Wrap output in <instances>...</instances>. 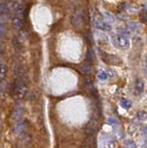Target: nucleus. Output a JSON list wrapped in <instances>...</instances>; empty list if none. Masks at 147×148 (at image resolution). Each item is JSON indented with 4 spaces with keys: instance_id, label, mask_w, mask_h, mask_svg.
I'll return each instance as SVG.
<instances>
[{
    "instance_id": "1",
    "label": "nucleus",
    "mask_w": 147,
    "mask_h": 148,
    "mask_svg": "<svg viewBox=\"0 0 147 148\" xmlns=\"http://www.w3.org/2000/svg\"><path fill=\"white\" fill-rule=\"evenodd\" d=\"M13 95L18 98H22L27 92V84L23 76H17L12 87Z\"/></svg>"
},
{
    "instance_id": "2",
    "label": "nucleus",
    "mask_w": 147,
    "mask_h": 148,
    "mask_svg": "<svg viewBox=\"0 0 147 148\" xmlns=\"http://www.w3.org/2000/svg\"><path fill=\"white\" fill-rule=\"evenodd\" d=\"M85 20H86V15H85L84 10L81 8H78L72 15L71 23L74 27L78 28L84 24Z\"/></svg>"
},
{
    "instance_id": "3",
    "label": "nucleus",
    "mask_w": 147,
    "mask_h": 148,
    "mask_svg": "<svg viewBox=\"0 0 147 148\" xmlns=\"http://www.w3.org/2000/svg\"><path fill=\"white\" fill-rule=\"evenodd\" d=\"M113 43L114 45L117 46L118 48H121V49H128L130 47L131 43H130V40L128 39V36H125L123 34H116L113 36Z\"/></svg>"
},
{
    "instance_id": "4",
    "label": "nucleus",
    "mask_w": 147,
    "mask_h": 148,
    "mask_svg": "<svg viewBox=\"0 0 147 148\" xmlns=\"http://www.w3.org/2000/svg\"><path fill=\"white\" fill-rule=\"evenodd\" d=\"M94 21L95 27L99 30H102V31H110L111 30V26H110L108 23L104 21L102 16H101L99 13L97 14V15L95 14V15L94 16Z\"/></svg>"
},
{
    "instance_id": "5",
    "label": "nucleus",
    "mask_w": 147,
    "mask_h": 148,
    "mask_svg": "<svg viewBox=\"0 0 147 148\" xmlns=\"http://www.w3.org/2000/svg\"><path fill=\"white\" fill-rule=\"evenodd\" d=\"M13 11L15 12V15L23 17V12H24V3L22 0H17L13 3Z\"/></svg>"
},
{
    "instance_id": "6",
    "label": "nucleus",
    "mask_w": 147,
    "mask_h": 148,
    "mask_svg": "<svg viewBox=\"0 0 147 148\" xmlns=\"http://www.w3.org/2000/svg\"><path fill=\"white\" fill-rule=\"evenodd\" d=\"M24 114V108L21 105L16 106V108H14V111L12 113V119L15 121H20L22 119V116Z\"/></svg>"
},
{
    "instance_id": "7",
    "label": "nucleus",
    "mask_w": 147,
    "mask_h": 148,
    "mask_svg": "<svg viewBox=\"0 0 147 148\" xmlns=\"http://www.w3.org/2000/svg\"><path fill=\"white\" fill-rule=\"evenodd\" d=\"M103 61L107 62V63H109V64H118L120 63V58L116 57V56H113V55H107L104 52V55H103Z\"/></svg>"
},
{
    "instance_id": "8",
    "label": "nucleus",
    "mask_w": 147,
    "mask_h": 148,
    "mask_svg": "<svg viewBox=\"0 0 147 148\" xmlns=\"http://www.w3.org/2000/svg\"><path fill=\"white\" fill-rule=\"evenodd\" d=\"M27 131V124L24 121H19L15 128H14V132L17 135H22L24 134Z\"/></svg>"
},
{
    "instance_id": "9",
    "label": "nucleus",
    "mask_w": 147,
    "mask_h": 148,
    "mask_svg": "<svg viewBox=\"0 0 147 148\" xmlns=\"http://www.w3.org/2000/svg\"><path fill=\"white\" fill-rule=\"evenodd\" d=\"M12 25L16 30H21L22 25H23V17H20L15 15L12 18Z\"/></svg>"
},
{
    "instance_id": "10",
    "label": "nucleus",
    "mask_w": 147,
    "mask_h": 148,
    "mask_svg": "<svg viewBox=\"0 0 147 148\" xmlns=\"http://www.w3.org/2000/svg\"><path fill=\"white\" fill-rule=\"evenodd\" d=\"M144 90V82L140 79H138L135 82V88H134V92L136 95H140L141 94H142V92Z\"/></svg>"
},
{
    "instance_id": "11",
    "label": "nucleus",
    "mask_w": 147,
    "mask_h": 148,
    "mask_svg": "<svg viewBox=\"0 0 147 148\" xmlns=\"http://www.w3.org/2000/svg\"><path fill=\"white\" fill-rule=\"evenodd\" d=\"M8 73V68L7 64L3 61L2 59H0V80H5Z\"/></svg>"
},
{
    "instance_id": "12",
    "label": "nucleus",
    "mask_w": 147,
    "mask_h": 148,
    "mask_svg": "<svg viewBox=\"0 0 147 148\" xmlns=\"http://www.w3.org/2000/svg\"><path fill=\"white\" fill-rule=\"evenodd\" d=\"M27 38H28V34L26 32L25 30H20L19 34H18L16 41H17V45L21 44L22 42H24Z\"/></svg>"
},
{
    "instance_id": "13",
    "label": "nucleus",
    "mask_w": 147,
    "mask_h": 148,
    "mask_svg": "<svg viewBox=\"0 0 147 148\" xmlns=\"http://www.w3.org/2000/svg\"><path fill=\"white\" fill-rule=\"evenodd\" d=\"M10 13V8L5 3H0V16L5 17Z\"/></svg>"
},
{
    "instance_id": "14",
    "label": "nucleus",
    "mask_w": 147,
    "mask_h": 148,
    "mask_svg": "<svg viewBox=\"0 0 147 148\" xmlns=\"http://www.w3.org/2000/svg\"><path fill=\"white\" fill-rule=\"evenodd\" d=\"M140 21L142 23H147V8L142 9L140 12Z\"/></svg>"
},
{
    "instance_id": "15",
    "label": "nucleus",
    "mask_w": 147,
    "mask_h": 148,
    "mask_svg": "<svg viewBox=\"0 0 147 148\" xmlns=\"http://www.w3.org/2000/svg\"><path fill=\"white\" fill-rule=\"evenodd\" d=\"M120 105L123 108H125V109H129V108H131V102L130 100H128V99H122L120 101Z\"/></svg>"
},
{
    "instance_id": "16",
    "label": "nucleus",
    "mask_w": 147,
    "mask_h": 148,
    "mask_svg": "<svg viewBox=\"0 0 147 148\" xmlns=\"http://www.w3.org/2000/svg\"><path fill=\"white\" fill-rule=\"evenodd\" d=\"M137 118L140 120H146L147 119V113L144 110H141L137 113Z\"/></svg>"
},
{
    "instance_id": "17",
    "label": "nucleus",
    "mask_w": 147,
    "mask_h": 148,
    "mask_svg": "<svg viewBox=\"0 0 147 148\" xmlns=\"http://www.w3.org/2000/svg\"><path fill=\"white\" fill-rule=\"evenodd\" d=\"M7 31H8V26L6 23L0 22V34L4 36L7 34Z\"/></svg>"
},
{
    "instance_id": "18",
    "label": "nucleus",
    "mask_w": 147,
    "mask_h": 148,
    "mask_svg": "<svg viewBox=\"0 0 147 148\" xmlns=\"http://www.w3.org/2000/svg\"><path fill=\"white\" fill-rule=\"evenodd\" d=\"M86 59L88 60L90 63L94 62V55L93 53V51L92 50H89L88 53H87V56H86Z\"/></svg>"
},
{
    "instance_id": "19",
    "label": "nucleus",
    "mask_w": 147,
    "mask_h": 148,
    "mask_svg": "<svg viewBox=\"0 0 147 148\" xmlns=\"http://www.w3.org/2000/svg\"><path fill=\"white\" fill-rule=\"evenodd\" d=\"M98 78L102 81H105L108 78V73L105 72V71H101L98 74Z\"/></svg>"
},
{
    "instance_id": "20",
    "label": "nucleus",
    "mask_w": 147,
    "mask_h": 148,
    "mask_svg": "<svg viewBox=\"0 0 147 148\" xmlns=\"http://www.w3.org/2000/svg\"><path fill=\"white\" fill-rule=\"evenodd\" d=\"M82 71H83V72L85 74H89L92 71V66L90 64H87V65H85V66L82 67Z\"/></svg>"
},
{
    "instance_id": "21",
    "label": "nucleus",
    "mask_w": 147,
    "mask_h": 148,
    "mask_svg": "<svg viewBox=\"0 0 147 148\" xmlns=\"http://www.w3.org/2000/svg\"><path fill=\"white\" fill-rule=\"evenodd\" d=\"M126 146L127 147H136L135 143L133 141H127L126 142Z\"/></svg>"
},
{
    "instance_id": "22",
    "label": "nucleus",
    "mask_w": 147,
    "mask_h": 148,
    "mask_svg": "<svg viewBox=\"0 0 147 148\" xmlns=\"http://www.w3.org/2000/svg\"><path fill=\"white\" fill-rule=\"evenodd\" d=\"M5 83H4V80H0V92H2L5 89Z\"/></svg>"
},
{
    "instance_id": "23",
    "label": "nucleus",
    "mask_w": 147,
    "mask_h": 148,
    "mask_svg": "<svg viewBox=\"0 0 147 148\" xmlns=\"http://www.w3.org/2000/svg\"><path fill=\"white\" fill-rule=\"evenodd\" d=\"M108 122L110 124H118V121L116 119H108Z\"/></svg>"
},
{
    "instance_id": "24",
    "label": "nucleus",
    "mask_w": 147,
    "mask_h": 148,
    "mask_svg": "<svg viewBox=\"0 0 147 148\" xmlns=\"http://www.w3.org/2000/svg\"><path fill=\"white\" fill-rule=\"evenodd\" d=\"M142 132H144V134H147V125H146V126H144V127L142 128Z\"/></svg>"
},
{
    "instance_id": "25",
    "label": "nucleus",
    "mask_w": 147,
    "mask_h": 148,
    "mask_svg": "<svg viewBox=\"0 0 147 148\" xmlns=\"http://www.w3.org/2000/svg\"><path fill=\"white\" fill-rule=\"evenodd\" d=\"M3 40H4V36H3V35H1V34H0V44L2 43V42H3Z\"/></svg>"
},
{
    "instance_id": "26",
    "label": "nucleus",
    "mask_w": 147,
    "mask_h": 148,
    "mask_svg": "<svg viewBox=\"0 0 147 148\" xmlns=\"http://www.w3.org/2000/svg\"><path fill=\"white\" fill-rule=\"evenodd\" d=\"M144 8H147V3H146V4L144 5Z\"/></svg>"
},
{
    "instance_id": "27",
    "label": "nucleus",
    "mask_w": 147,
    "mask_h": 148,
    "mask_svg": "<svg viewBox=\"0 0 147 148\" xmlns=\"http://www.w3.org/2000/svg\"><path fill=\"white\" fill-rule=\"evenodd\" d=\"M0 129H1V120H0Z\"/></svg>"
},
{
    "instance_id": "28",
    "label": "nucleus",
    "mask_w": 147,
    "mask_h": 148,
    "mask_svg": "<svg viewBox=\"0 0 147 148\" xmlns=\"http://www.w3.org/2000/svg\"><path fill=\"white\" fill-rule=\"evenodd\" d=\"M3 1H7V0H3Z\"/></svg>"
},
{
    "instance_id": "29",
    "label": "nucleus",
    "mask_w": 147,
    "mask_h": 148,
    "mask_svg": "<svg viewBox=\"0 0 147 148\" xmlns=\"http://www.w3.org/2000/svg\"><path fill=\"white\" fill-rule=\"evenodd\" d=\"M146 58H147V56H146Z\"/></svg>"
}]
</instances>
